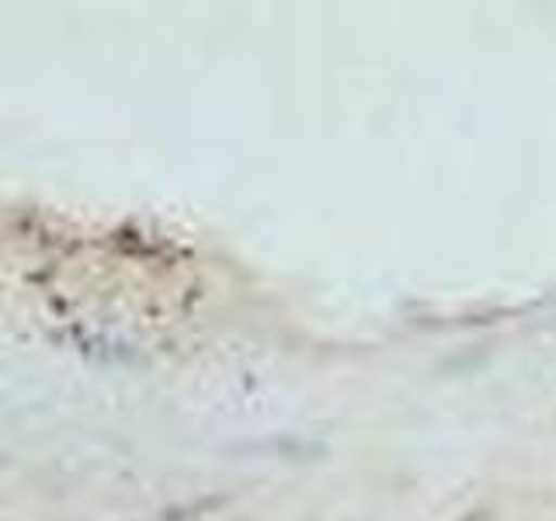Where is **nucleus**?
Instances as JSON below:
<instances>
[{
  "instance_id": "f257e3e1",
  "label": "nucleus",
  "mask_w": 556,
  "mask_h": 521,
  "mask_svg": "<svg viewBox=\"0 0 556 521\" xmlns=\"http://www.w3.org/2000/svg\"><path fill=\"white\" fill-rule=\"evenodd\" d=\"M466 521H480V514H469V518H466Z\"/></svg>"
}]
</instances>
